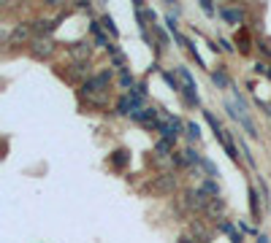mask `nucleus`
I'll use <instances>...</instances> for the list:
<instances>
[{
	"instance_id": "dca6fc26",
	"label": "nucleus",
	"mask_w": 271,
	"mask_h": 243,
	"mask_svg": "<svg viewBox=\"0 0 271 243\" xmlns=\"http://www.w3.org/2000/svg\"><path fill=\"white\" fill-rule=\"evenodd\" d=\"M201 189L206 192L209 197H220V189H217V184H214L212 179H209V181H203V184H201Z\"/></svg>"
},
{
	"instance_id": "1a4fd4ad",
	"label": "nucleus",
	"mask_w": 271,
	"mask_h": 243,
	"mask_svg": "<svg viewBox=\"0 0 271 243\" xmlns=\"http://www.w3.org/2000/svg\"><path fill=\"white\" fill-rule=\"evenodd\" d=\"M220 14H223V19H225V22H230V24H242L244 22V11H242V8H223Z\"/></svg>"
},
{
	"instance_id": "423d86ee",
	"label": "nucleus",
	"mask_w": 271,
	"mask_h": 243,
	"mask_svg": "<svg viewBox=\"0 0 271 243\" xmlns=\"http://www.w3.org/2000/svg\"><path fill=\"white\" fill-rule=\"evenodd\" d=\"M225 108H228V114L233 116V119H239V122H242V127L247 130V133L252 135V138H258V130H255V124H252V122H249V116L244 114V108H236L233 103H228V105H225Z\"/></svg>"
},
{
	"instance_id": "393cba45",
	"label": "nucleus",
	"mask_w": 271,
	"mask_h": 243,
	"mask_svg": "<svg viewBox=\"0 0 271 243\" xmlns=\"http://www.w3.org/2000/svg\"><path fill=\"white\" fill-rule=\"evenodd\" d=\"M269 76H271V70H269Z\"/></svg>"
},
{
	"instance_id": "5701e85b",
	"label": "nucleus",
	"mask_w": 271,
	"mask_h": 243,
	"mask_svg": "<svg viewBox=\"0 0 271 243\" xmlns=\"http://www.w3.org/2000/svg\"><path fill=\"white\" fill-rule=\"evenodd\" d=\"M220 46H223L225 52H233V46H230V43H228V40H225V38H220Z\"/></svg>"
},
{
	"instance_id": "f8f14e48",
	"label": "nucleus",
	"mask_w": 271,
	"mask_h": 243,
	"mask_svg": "<svg viewBox=\"0 0 271 243\" xmlns=\"http://www.w3.org/2000/svg\"><path fill=\"white\" fill-rule=\"evenodd\" d=\"M68 52H71L73 60H87L90 57V43H73Z\"/></svg>"
},
{
	"instance_id": "2eb2a0df",
	"label": "nucleus",
	"mask_w": 271,
	"mask_h": 243,
	"mask_svg": "<svg viewBox=\"0 0 271 243\" xmlns=\"http://www.w3.org/2000/svg\"><path fill=\"white\" fill-rule=\"evenodd\" d=\"M212 81H214V84H217L220 89H225V87H228V84H230V81H228V76H225L223 70H214V73H212Z\"/></svg>"
},
{
	"instance_id": "4be33fe9",
	"label": "nucleus",
	"mask_w": 271,
	"mask_h": 243,
	"mask_svg": "<svg viewBox=\"0 0 271 243\" xmlns=\"http://www.w3.org/2000/svg\"><path fill=\"white\" fill-rule=\"evenodd\" d=\"M201 8H203L206 14H214V6L209 3V0H201Z\"/></svg>"
},
{
	"instance_id": "4468645a",
	"label": "nucleus",
	"mask_w": 271,
	"mask_h": 243,
	"mask_svg": "<svg viewBox=\"0 0 271 243\" xmlns=\"http://www.w3.org/2000/svg\"><path fill=\"white\" fill-rule=\"evenodd\" d=\"M198 165H201V168H203V170H206V173H209V179H217V168H214V162L212 160H206V157H201V162H198Z\"/></svg>"
},
{
	"instance_id": "0eeeda50",
	"label": "nucleus",
	"mask_w": 271,
	"mask_h": 243,
	"mask_svg": "<svg viewBox=\"0 0 271 243\" xmlns=\"http://www.w3.org/2000/svg\"><path fill=\"white\" fill-rule=\"evenodd\" d=\"M30 33H33V27H30V24H17V27H14V33L8 35V43H11V46H19V43L30 40Z\"/></svg>"
},
{
	"instance_id": "f257e3e1",
	"label": "nucleus",
	"mask_w": 271,
	"mask_h": 243,
	"mask_svg": "<svg viewBox=\"0 0 271 243\" xmlns=\"http://www.w3.org/2000/svg\"><path fill=\"white\" fill-rule=\"evenodd\" d=\"M109 81H112V70H100L98 76H92L90 81H84V84H82V95L87 98L90 105H98V108L106 105V100H109V95H106Z\"/></svg>"
},
{
	"instance_id": "39448f33",
	"label": "nucleus",
	"mask_w": 271,
	"mask_h": 243,
	"mask_svg": "<svg viewBox=\"0 0 271 243\" xmlns=\"http://www.w3.org/2000/svg\"><path fill=\"white\" fill-rule=\"evenodd\" d=\"M30 52H33V57L36 60H44V57H52L54 52V40L52 38H44V35H38V38H33V43H30Z\"/></svg>"
},
{
	"instance_id": "6ab92c4d",
	"label": "nucleus",
	"mask_w": 271,
	"mask_h": 243,
	"mask_svg": "<svg viewBox=\"0 0 271 243\" xmlns=\"http://www.w3.org/2000/svg\"><path fill=\"white\" fill-rule=\"evenodd\" d=\"M36 30H38V33H41V35H44V33H52V30H54V22H52V19H41Z\"/></svg>"
},
{
	"instance_id": "9b49d317",
	"label": "nucleus",
	"mask_w": 271,
	"mask_h": 243,
	"mask_svg": "<svg viewBox=\"0 0 271 243\" xmlns=\"http://www.w3.org/2000/svg\"><path fill=\"white\" fill-rule=\"evenodd\" d=\"M128 160H130V154L125 149H117L112 157H109V162H112L114 168H125V165H128Z\"/></svg>"
},
{
	"instance_id": "6e6552de",
	"label": "nucleus",
	"mask_w": 271,
	"mask_h": 243,
	"mask_svg": "<svg viewBox=\"0 0 271 243\" xmlns=\"http://www.w3.org/2000/svg\"><path fill=\"white\" fill-rule=\"evenodd\" d=\"M203 214H209L212 219H223V214H225V202L220 200V197H214V200L206 205V211H203Z\"/></svg>"
},
{
	"instance_id": "20e7f679",
	"label": "nucleus",
	"mask_w": 271,
	"mask_h": 243,
	"mask_svg": "<svg viewBox=\"0 0 271 243\" xmlns=\"http://www.w3.org/2000/svg\"><path fill=\"white\" fill-rule=\"evenodd\" d=\"M149 189H152L155 195H174V189H177V176H174V173L158 176V179L152 181V186H149Z\"/></svg>"
},
{
	"instance_id": "f03ea898",
	"label": "nucleus",
	"mask_w": 271,
	"mask_h": 243,
	"mask_svg": "<svg viewBox=\"0 0 271 243\" xmlns=\"http://www.w3.org/2000/svg\"><path fill=\"white\" fill-rule=\"evenodd\" d=\"M177 79L182 81V92H184V103L187 105H195L198 103V92H195V81H193V76H190V70L184 68V65H179L177 68Z\"/></svg>"
},
{
	"instance_id": "412c9836",
	"label": "nucleus",
	"mask_w": 271,
	"mask_h": 243,
	"mask_svg": "<svg viewBox=\"0 0 271 243\" xmlns=\"http://www.w3.org/2000/svg\"><path fill=\"white\" fill-rule=\"evenodd\" d=\"M103 27H106L112 35H117V27H114V19L112 17H103Z\"/></svg>"
},
{
	"instance_id": "a211bd4d",
	"label": "nucleus",
	"mask_w": 271,
	"mask_h": 243,
	"mask_svg": "<svg viewBox=\"0 0 271 243\" xmlns=\"http://www.w3.org/2000/svg\"><path fill=\"white\" fill-rule=\"evenodd\" d=\"M184 130H187V135H190V138H195V141L201 138V127L195 124V122H187V124H184Z\"/></svg>"
},
{
	"instance_id": "f3484780",
	"label": "nucleus",
	"mask_w": 271,
	"mask_h": 243,
	"mask_svg": "<svg viewBox=\"0 0 271 243\" xmlns=\"http://www.w3.org/2000/svg\"><path fill=\"white\" fill-rule=\"evenodd\" d=\"M203 116H206V122H209V124H212L214 135H217V138H220V135H223V130H220V122L214 119V114H212V111H203Z\"/></svg>"
},
{
	"instance_id": "9d476101",
	"label": "nucleus",
	"mask_w": 271,
	"mask_h": 243,
	"mask_svg": "<svg viewBox=\"0 0 271 243\" xmlns=\"http://www.w3.org/2000/svg\"><path fill=\"white\" fill-rule=\"evenodd\" d=\"M155 154L158 157H174V141H158L155 143Z\"/></svg>"
},
{
	"instance_id": "7ed1b4c3",
	"label": "nucleus",
	"mask_w": 271,
	"mask_h": 243,
	"mask_svg": "<svg viewBox=\"0 0 271 243\" xmlns=\"http://www.w3.org/2000/svg\"><path fill=\"white\" fill-rule=\"evenodd\" d=\"M155 130H160V135H163L165 141H177L179 130H182V122L174 119L171 114H160L158 124H155Z\"/></svg>"
},
{
	"instance_id": "ddd939ff",
	"label": "nucleus",
	"mask_w": 271,
	"mask_h": 243,
	"mask_svg": "<svg viewBox=\"0 0 271 243\" xmlns=\"http://www.w3.org/2000/svg\"><path fill=\"white\" fill-rule=\"evenodd\" d=\"M249 214H252V219H258L260 216V202H258V192L249 186Z\"/></svg>"
},
{
	"instance_id": "b1692460",
	"label": "nucleus",
	"mask_w": 271,
	"mask_h": 243,
	"mask_svg": "<svg viewBox=\"0 0 271 243\" xmlns=\"http://www.w3.org/2000/svg\"><path fill=\"white\" fill-rule=\"evenodd\" d=\"M258 243H269V238H266V235H260V238H258Z\"/></svg>"
},
{
	"instance_id": "aec40b11",
	"label": "nucleus",
	"mask_w": 271,
	"mask_h": 243,
	"mask_svg": "<svg viewBox=\"0 0 271 243\" xmlns=\"http://www.w3.org/2000/svg\"><path fill=\"white\" fill-rule=\"evenodd\" d=\"M119 84H122V87H125V89H128V87H130V89H133V76H130V73H128V70H122V76H119Z\"/></svg>"
}]
</instances>
